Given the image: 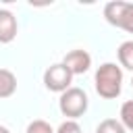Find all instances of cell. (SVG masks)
<instances>
[{
  "instance_id": "cell-8",
  "label": "cell",
  "mask_w": 133,
  "mask_h": 133,
  "mask_svg": "<svg viewBox=\"0 0 133 133\" xmlns=\"http://www.w3.org/2000/svg\"><path fill=\"white\" fill-rule=\"evenodd\" d=\"M116 56H118V62L123 69L127 71H133V39H127L118 46L116 50Z\"/></svg>"
},
{
  "instance_id": "cell-10",
  "label": "cell",
  "mask_w": 133,
  "mask_h": 133,
  "mask_svg": "<svg viewBox=\"0 0 133 133\" xmlns=\"http://www.w3.org/2000/svg\"><path fill=\"white\" fill-rule=\"evenodd\" d=\"M96 133H127V131L121 125V121H116V118H104L96 127Z\"/></svg>"
},
{
  "instance_id": "cell-7",
  "label": "cell",
  "mask_w": 133,
  "mask_h": 133,
  "mask_svg": "<svg viewBox=\"0 0 133 133\" xmlns=\"http://www.w3.org/2000/svg\"><path fill=\"white\" fill-rule=\"evenodd\" d=\"M17 91V77L8 69H0V100L10 98Z\"/></svg>"
},
{
  "instance_id": "cell-11",
  "label": "cell",
  "mask_w": 133,
  "mask_h": 133,
  "mask_svg": "<svg viewBox=\"0 0 133 133\" xmlns=\"http://www.w3.org/2000/svg\"><path fill=\"white\" fill-rule=\"evenodd\" d=\"M25 133H54V129H52L50 123L37 118V121H31V123L27 125V131H25Z\"/></svg>"
},
{
  "instance_id": "cell-12",
  "label": "cell",
  "mask_w": 133,
  "mask_h": 133,
  "mask_svg": "<svg viewBox=\"0 0 133 133\" xmlns=\"http://www.w3.org/2000/svg\"><path fill=\"white\" fill-rule=\"evenodd\" d=\"M54 133H83V129L77 121H64V123H60V127Z\"/></svg>"
},
{
  "instance_id": "cell-6",
  "label": "cell",
  "mask_w": 133,
  "mask_h": 133,
  "mask_svg": "<svg viewBox=\"0 0 133 133\" xmlns=\"http://www.w3.org/2000/svg\"><path fill=\"white\" fill-rule=\"evenodd\" d=\"M17 31H19L17 17L10 10L0 8V44H10L17 37Z\"/></svg>"
},
{
  "instance_id": "cell-5",
  "label": "cell",
  "mask_w": 133,
  "mask_h": 133,
  "mask_svg": "<svg viewBox=\"0 0 133 133\" xmlns=\"http://www.w3.org/2000/svg\"><path fill=\"white\" fill-rule=\"evenodd\" d=\"M62 64L71 71L73 77H75V75H83V73H87L89 66H91V56H89V52H85V50H71L69 54H64Z\"/></svg>"
},
{
  "instance_id": "cell-9",
  "label": "cell",
  "mask_w": 133,
  "mask_h": 133,
  "mask_svg": "<svg viewBox=\"0 0 133 133\" xmlns=\"http://www.w3.org/2000/svg\"><path fill=\"white\" fill-rule=\"evenodd\" d=\"M121 125L125 127V131H133V100L123 102L121 106Z\"/></svg>"
},
{
  "instance_id": "cell-4",
  "label": "cell",
  "mask_w": 133,
  "mask_h": 133,
  "mask_svg": "<svg viewBox=\"0 0 133 133\" xmlns=\"http://www.w3.org/2000/svg\"><path fill=\"white\" fill-rule=\"evenodd\" d=\"M71 81H73V75L62 62H56V64H52L44 71V85L50 91L62 94L71 87Z\"/></svg>"
},
{
  "instance_id": "cell-14",
  "label": "cell",
  "mask_w": 133,
  "mask_h": 133,
  "mask_svg": "<svg viewBox=\"0 0 133 133\" xmlns=\"http://www.w3.org/2000/svg\"><path fill=\"white\" fill-rule=\"evenodd\" d=\"M131 85H133V79H131Z\"/></svg>"
},
{
  "instance_id": "cell-2",
  "label": "cell",
  "mask_w": 133,
  "mask_h": 133,
  "mask_svg": "<svg viewBox=\"0 0 133 133\" xmlns=\"http://www.w3.org/2000/svg\"><path fill=\"white\" fill-rule=\"evenodd\" d=\"M87 106H89V100L81 87H69L58 98V108L66 116V121H77L79 116H83L87 112Z\"/></svg>"
},
{
  "instance_id": "cell-13",
  "label": "cell",
  "mask_w": 133,
  "mask_h": 133,
  "mask_svg": "<svg viewBox=\"0 0 133 133\" xmlns=\"http://www.w3.org/2000/svg\"><path fill=\"white\" fill-rule=\"evenodd\" d=\"M0 133H10V131H8V129H6L4 125H0Z\"/></svg>"
},
{
  "instance_id": "cell-1",
  "label": "cell",
  "mask_w": 133,
  "mask_h": 133,
  "mask_svg": "<svg viewBox=\"0 0 133 133\" xmlns=\"http://www.w3.org/2000/svg\"><path fill=\"white\" fill-rule=\"evenodd\" d=\"M94 83H96V91H98L100 98H104V100L118 98L121 89H123V71H121V66L114 64V62L100 64L98 71H96Z\"/></svg>"
},
{
  "instance_id": "cell-3",
  "label": "cell",
  "mask_w": 133,
  "mask_h": 133,
  "mask_svg": "<svg viewBox=\"0 0 133 133\" xmlns=\"http://www.w3.org/2000/svg\"><path fill=\"white\" fill-rule=\"evenodd\" d=\"M104 19L129 33H133V2H123V0H112L104 6Z\"/></svg>"
}]
</instances>
